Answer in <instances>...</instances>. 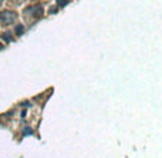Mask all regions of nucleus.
Returning a JSON list of instances; mask_svg holds the SVG:
<instances>
[{
	"label": "nucleus",
	"instance_id": "f257e3e1",
	"mask_svg": "<svg viewBox=\"0 0 162 158\" xmlns=\"http://www.w3.org/2000/svg\"><path fill=\"white\" fill-rule=\"evenodd\" d=\"M15 19H16V15H15L13 12H3V13L0 15V20H1V23H4V25L13 23Z\"/></svg>",
	"mask_w": 162,
	"mask_h": 158
},
{
	"label": "nucleus",
	"instance_id": "f03ea898",
	"mask_svg": "<svg viewBox=\"0 0 162 158\" xmlns=\"http://www.w3.org/2000/svg\"><path fill=\"white\" fill-rule=\"evenodd\" d=\"M22 32H23V26H17V27H16V33H17V35H20Z\"/></svg>",
	"mask_w": 162,
	"mask_h": 158
},
{
	"label": "nucleus",
	"instance_id": "7ed1b4c3",
	"mask_svg": "<svg viewBox=\"0 0 162 158\" xmlns=\"http://www.w3.org/2000/svg\"><path fill=\"white\" fill-rule=\"evenodd\" d=\"M23 134H25V135H30V134H32V129H26Z\"/></svg>",
	"mask_w": 162,
	"mask_h": 158
},
{
	"label": "nucleus",
	"instance_id": "20e7f679",
	"mask_svg": "<svg viewBox=\"0 0 162 158\" xmlns=\"http://www.w3.org/2000/svg\"><path fill=\"white\" fill-rule=\"evenodd\" d=\"M60 1V6H65V4H67V0H59Z\"/></svg>",
	"mask_w": 162,
	"mask_h": 158
}]
</instances>
